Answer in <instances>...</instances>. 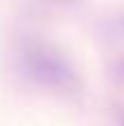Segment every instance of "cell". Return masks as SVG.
I'll use <instances>...</instances> for the list:
<instances>
[{"mask_svg": "<svg viewBox=\"0 0 124 126\" xmlns=\"http://www.w3.org/2000/svg\"><path fill=\"white\" fill-rule=\"evenodd\" d=\"M19 68L31 82L56 91H73L80 86L77 72L59 49L42 42H26L19 49Z\"/></svg>", "mask_w": 124, "mask_h": 126, "instance_id": "1", "label": "cell"}, {"mask_svg": "<svg viewBox=\"0 0 124 126\" xmlns=\"http://www.w3.org/2000/svg\"><path fill=\"white\" fill-rule=\"evenodd\" d=\"M56 2H61V5H73V2H77V0H56Z\"/></svg>", "mask_w": 124, "mask_h": 126, "instance_id": "2", "label": "cell"}, {"mask_svg": "<svg viewBox=\"0 0 124 126\" xmlns=\"http://www.w3.org/2000/svg\"><path fill=\"white\" fill-rule=\"evenodd\" d=\"M120 124H122V126H124V114H122V117H120Z\"/></svg>", "mask_w": 124, "mask_h": 126, "instance_id": "3", "label": "cell"}]
</instances>
